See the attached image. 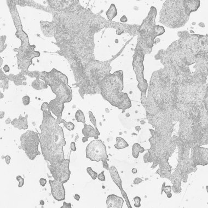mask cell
I'll return each instance as SVG.
<instances>
[{
	"mask_svg": "<svg viewBox=\"0 0 208 208\" xmlns=\"http://www.w3.org/2000/svg\"><path fill=\"white\" fill-rule=\"evenodd\" d=\"M42 112L43 119L40 126L41 132L38 134L43 157L51 165L62 163L65 160L63 147L66 145L62 127L58 124L49 109Z\"/></svg>",
	"mask_w": 208,
	"mask_h": 208,
	"instance_id": "1",
	"label": "cell"
},
{
	"mask_svg": "<svg viewBox=\"0 0 208 208\" xmlns=\"http://www.w3.org/2000/svg\"><path fill=\"white\" fill-rule=\"evenodd\" d=\"M123 72L119 70L107 75L99 84L100 94L110 104L123 111L132 107L128 94L123 93Z\"/></svg>",
	"mask_w": 208,
	"mask_h": 208,
	"instance_id": "2",
	"label": "cell"
},
{
	"mask_svg": "<svg viewBox=\"0 0 208 208\" xmlns=\"http://www.w3.org/2000/svg\"><path fill=\"white\" fill-rule=\"evenodd\" d=\"M191 13L186 0L166 1L160 12V22L168 28H180L186 24Z\"/></svg>",
	"mask_w": 208,
	"mask_h": 208,
	"instance_id": "3",
	"label": "cell"
},
{
	"mask_svg": "<svg viewBox=\"0 0 208 208\" xmlns=\"http://www.w3.org/2000/svg\"><path fill=\"white\" fill-rule=\"evenodd\" d=\"M38 79H41L50 87L56 99L62 103H69L72 99V91L68 85V78L61 72L53 69L50 72H38ZM36 78V79H37Z\"/></svg>",
	"mask_w": 208,
	"mask_h": 208,
	"instance_id": "4",
	"label": "cell"
},
{
	"mask_svg": "<svg viewBox=\"0 0 208 208\" xmlns=\"http://www.w3.org/2000/svg\"><path fill=\"white\" fill-rule=\"evenodd\" d=\"M156 15V8L153 6L151 7L147 17L143 21L138 31L139 35L136 46L140 48L145 54L151 52L154 40L156 38L154 28L156 26L155 19Z\"/></svg>",
	"mask_w": 208,
	"mask_h": 208,
	"instance_id": "5",
	"label": "cell"
},
{
	"mask_svg": "<svg viewBox=\"0 0 208 208\" xmlns=\"http://www.w3.org/2000/svg\"><path fill=\"white\" fill-rule=\"evenodd\" d=\"M40 141V137L38 132L32 130H28L21 135V148L25 151L30 160H33L37 156L41 154L38 150Z\"/></svg>",
	"mask_w": 208,
	"mask_h": 208,
	"instance_id": "6",
	"label": "cell"
},
{
	"mask_svg": "<svg viewBox=\"0 0 208 208\" xmlns=\"http://www.w3.org/2000/svg\"><path fill=\"white\" fill-rule=\"evenodd\" d=\"M86 157L93 162H103V168L109 170V165L107 160L109 156L107 154L106 146L100 139L93 140L88 145L85 149Z\"/></svg>",
	"mask_w": 208,
	"mask_h": 208,
	"instance_id": "7",
	"label": "cell"
},
{
	"mask_svg": "<svg viewBox=\"0 0 208 208\" xmlns=\"http://www.w3.org/2000/svg\"><path fill=\"white\" fill-rule=\"evenodd\" d=\"M70 157L60 163L54 165L47 164L52 177L56 180L59 181L62 183H66L69 180L71 175L70 170Z\"/></svg>",
	"mask_w": 208,
	"mask_h": 208,
	"instance_id": "8",
	"label": "cell"
},
{
	"mask_svg": "<svg viewBox=\"0 0 208 208\" xmlns=\"http://www.w3.org/2000/svg\"><path fill=\"white\" fill-rule=\"evenodd\" d=\"M51 193L53 198L58 201H62L65 199V189L64 183L54 179L49 180Z\"/></svg>",
	"mask_w": 208,
	"mask_h": 208,
	"instance_id": "9",
	"label": "cell"
},
{
	"mask_svg": "<svg viewBox=\"0 0 208 208\" xmlns=\"http://www.w3.org/2000/svg\"><path fill=\"white\" fill-rule=\"evenodd\" d=\"M109 171L110 175H111L112 180L113 181V182L116 183V185L119 188V189L121 191V193L122 194V195L123 196V197L125 198V199L126 200L127 204V205H128V208H132L131 205H130L129 201V199L128 198L127 195L126 194V193L125 192V191L123 189L122 185V180L119 177V174H118V171H117L116 168L115 166H111V167L109 168Z\"/></svg>",
	"mask_w": 208,
	"mask_h": 208,
	"instance_id": "10",
	"label": "cell"
},
{
	"mask_svg": "<svg viewBox=\"0 0 208 208\" xmlns=\"http://www.w3.org/2000/svg\"><path fill=\"white\" fill-rule=\"evenodd\" d=\"M65 108L64 103L55 98L49 103L48 109L57 118H62V112Z\"/></svg>",
	"mask_w": 208,
	"mask_h": 208,
	"instance_id": "11",
	"label": "cell"
},
{
	"mask_svg": "<svg viewBox=\"0 0 208 208\" xmlns=\"http://www.w3.org/2000/svg\"><path fill=\"white\" fill-rule=\"evenodd\" d=\"M123 203V199L115 194L109 195L106 199L107 208H122Z\"/></svg>",
	"mask_w": 208,
	"mask_h": 208,
	"instance_id": "12",
	"label": "cell"
},
{
	"mask_svg": "<svg viewBox=\"0 0 208 208\" xmlns=\"http://www.w3.org/2000/svg\"><path fill=\"white\" fill-rule=\"evenodd\" d=\"M82 134L87 138H94L95 139H99L100 133L99 130L94 129L91 125L84 124V128L82 129Z\"/></svg>",
	"mask_w": 208,
	"mask_h": 208,
	"instance_id": "13",
	"label": "cell"
},
{
	"mask_svg": "<svg viewBox=\"0 0 208 208\" xmlns=\"http://www.w3.org/2000/svg\"><path fill=\"white\" fill-rule=\"evenodd\" d=\"M28 115H26V117H22V116L20 115L19 118H14L11 122V124L14 127L18 128L19 130L28 129Z\"/></svg>",
	"mask_w": 208,
	"mask_h": 208,
	"instance_id": "14",
	"label": "cell"
},
{
	"mask_svg": "<svg viewBox=\"0 0 208 208\" xmlns=\"http://www.w3.org/2000/svg\"><path fill=\"white\" fill-rule=\"evenodd\" d=\"M9 77V79L10 81H13L14 82V84L17 85H23V82L26 79V78L23 75H22V74L18 75L17 76H15L11 74Z\"/></svg>",
	"mask_w": 208,
	"mask_h": 208,
	"instance_id": "15",
	"label": "cell"
},
{
	"mask_svg": "<svg viewBox=\"0 0 208 208\" xmlns=\"http://www.w3.org/2000/svg\"><path fill=\"white\" fill-rule=\"evenodd\" d=\"M32 87L34 89L40 90L47 89L48 88V85L43 81H41L40 79H36L32 82Z\"/></svg>",
	"mask_w": 208,
	"mask_h": 208,
	"instance_id": "16",
	"label": "cell"
},
{
	"mask_svg": "<svg viewBox=\"0 0 208 208\" xmlns=\"http://www.w3.org/2000/svg\"><path fill=\"white\" fill-rule=\"evenodd\" d=\"M106 16L109 21H112L117 15V10L115 4L112 3L109 8V9L106 12Z\"/></svg>",
	"mask_w": 208,
	"mask_h": 208,
	"instance_id": "17",
	"label": "cell"
},
{
	"mask_svg": "<svg viewBox=\"0 0 208 208\" xmlns=\"http://www.w3.org/2000/svg\"><path fill=\"white\" fill-rule=\"evenodd\" d=\"M145 151V149L141 147L140 145L138 143H135L132 147V154L134 158H138L139 156V153H143Z\"/></svg>",
	"mask_w": 208,
	"mask_h": 208,
	"instance_id": "18",
	"label": "cell"
},
{
	"mask_svg": "<svg viewBox=\"0 0 208 208\" xmlns=\"http://www.w3.org/2000/svg\"><path fill=\"white\" fill-rule=\"evenodd\" d=\"M116 144H115L114 146L115 147L117 150H121L123 149L126 148L127 147L129 146V144L128 142L125 140V139L120 138V137H117L116 139Z\"/></svg>",
	"mask_w": 208,
	"mask_h": 208,
	"instance_id": "19",
	"label": "cell"
},
{
	"mask_svg": "<svg viewBox=\"0 0 208 208\" xmlns=\"http://www.w3.org/2000/svg\"><path fill=\"white\" fill-rule=\"evenodd\" d=\"M1 70L2 71V70ZM3 77L2 75H1V87L3 89V90H5L8 88V81L9 79V77L7 75L5 74H3Z\"/></svg>",
	"mask_w": 208,
	"mask_h": 208,
	"instance_id": "20",
	"label": "cell"
},
{
	"mask_svg": "<svg viewBox=\"0 0 208 208\" xmlns=\"http://www.w3.org/2000/svg\"><path fill=\"white\" fill-rule=\"evenodd\" d=\"M172 189V186H166V182H164L161 189V194L163 193V192H164L166 194V196L168 198H170L172 197V194L171 193V191Z\"/></svg>",
	"mask_w": 208,
	"mask_h": 208,
	"instance_id": "21",
	"label": "cell"
},
{
	"mask_svg": "<svg viewBox=\"0 0 208 208\" xmlns=\"http://www.w3.org/2000/svg\"><path fill=\"white\" fill-rule=\"evenodd\" d=\"M75 118L78 122H82L84 124L85 123V116L82 111L78 110L75 113Z\"/></svg>",
	"mask_w": 208,
	"mask_h": 208,
	"instance_id": "22",
	"label": "cell"
},
{
	"mask_svg": "<svg viewBox=\"0 0 208 208\" xmlns=\"http://www.w3.org/2000/svg\"><path fill=\"white\" fill-rule=\"evenodd\" d=\"M154 32L156 37L160 35H163L165 32V28L162 26L156 25L154 28Z\"/></svg>",
	"mask_w": 208,
	"mask_h": 208,
	"instance_id": "23",
	"label": "cell"
},
{
	"mask_svg": "<svg viewBox=\"0 0 208 208\" xmlns=\"http://www.w3.org/2000/svg\"><path fill=\"white\" fill-rule=\"evenodd\" d=\"M87 172L88 174L90 175L93 180H95L97 177V173L94 172L91 167H88L87 168Z\"/></svg>",
	"mask_w": 208,
	"mask_h": 208,
	"instance_id": "24",
	"label": "cell"
},
{
	"mask_svg": "<svg viewBox=\"0 0 208 208\" xmlns=\"http://www.w3.org/2000/svg\"><path fill=\"white\" fill-rule=\"evenodd\" d=\"M89 119H90L91 122L92 123V124L94 125V126L95 128V129L98 130L97 128V121H96V119L95 117H94V116L93 115V113L91 111H89Z\"/></svg>",
	"mask_w": 208,
	"mask_h": 208,
	"instance_id": "25",
	"label": "cell"
},
{
	"mask_svg": "<svg viewBox=\"0 0 208 208\" xmlns=\"http://www.w3.org/2000/svg\"><path fill=\"white\" fill-rule=\"evenodd\" d=\"M64 124V127L68 130H69V131H72V130H74V129H75V125H74V124L73 123H72V122H65L64 123H63Z\"/></svg>",
	"mask_w": 208,
	"mask_h": 208,
	"instance_id": "26",
	"label": "cell"
},
{
	"mask_svg": "<svg viewBox=\"0 0 208 208\" xmlns=\"http://www.w3.org/2000/svg\"><path fill=\"white\" fill-rule=\"evenodd\" d=\"M134 201H135V204H134V207L136 208H139L141 207V198L139 197L138 196H136L134 198Z\"/></svg>",
	"mask_w": 208,
	"mask_h": 208,
	"instance_id": "27",
	"label": "cell"
},
{
	"mask_svg": "<svg viewBox=\"0 0 208 208\" xmlns=\"http://www.w3.org/2000/svg\"><path fill=\"white\" fill-rule=\"evenodd\" d=\"M16 180L19 182V185H18V187H22L23 186L24 184V179L23 178L21 175H18L16 177Z\"/></svg>",
	"mask_w": 208,
	"mask_h": 208,
	"instance_id": "28",
	"label": "cell"
},
{
	"mask_svg": "<svg viewBox=\"0 0 208 208\" xmlns=\"http://www.w3.org/2000/svg\"><path fill=\"white\" fill-rule=\"evenodd\" d=\"M23 103L25 105V106H27L28 104H30V97L28 95H25L24 97H23Z\"/></svg>",
	"mask_w": 208,
	"mask_h": 208,
	"instance_id": "29",
	"label": "cell"
},
{
	"mask_svg": "<svg viewBox=\"0 0 208 208\" xmlns=\"http://www.w3.org/2000/svg\"><path fill=\"white\" fill-rule=\"evenodd\" d=\"M104 173L105 172L103 171L100 174H98L97 175V179H99V180L101 181H105L106 180V179H105V176L104 175Z\"/></svg>",
	"mask_w": 208,
	"mask_h": 208,
	"instance_id": "30",
	"label": "cell"
},
{
	"mask_svg": "<svg viewBox=\"0 0 208 208\" xmlns=\"http://www.w3.org/2000/svg\"><path fill=\"white\" fill-rule=\"evenodd\" d=\"M49 104L47 103H44L41 105V110L42 111H45L48 109Z\"/></svg>",
	"mask_w": 208,
	"mask_h": 208,
	"instance_id": "31",
	"label": "cell"
},
{
	"mask_svg": "<svg viewBox=\"0 0 208 208\" xmlns=\"http://www.w3.org/2000/svg\"><path fill=\"white\" fill-rule=\"evenodd\" d=\"M144 180L142 179H141V178H136L134 179V180L133 181V184L134 185H138L139 183H140L141 182H142Z\"/></svg>",
	"mask_w": 208,
	"mask_h": 208,
	"instance_id": "32",
	"label": "cell"
},
{
	"mask_svg": "<svg viewBox=\"0 0 208 208\" xmlns=\"http://www.w3.org/2000/svg\"><path fill=\"white\" fill-rule=\"evenodd\" d=\"M70 148H71V150L72 151H74V152H75L76 151V144L75 142H72L70 144Z\"/></svg>",
	"mask_w": 208,
	"mask_h": 208,
	"instance_id": "33",
	"label": "cell"
},
{
	"mask_svg": "<svg viewBox=\"0 0 208 208\" xmlns=\"http://www.w3.org/2000/svg\"><path fill=\"white\" fill-rule=\"evenodd\" d=\"M71 203H66L65 201H64L63 202V205H62V207H61V208H71Z\"/></svg>",
	"mask_w": 208,
	"mask_h": 208,
	"instance_id": "34",
	"label": "cell"
},
{
	"mask_svg": "<svg viewBox=\"0 0 208 208\" xmlns=\"http://www.w3.org/2000/svg\"><path fill=\"white\" fill-rule=\"evenodd\" d=\"M40 183L42 187H44L46 184L47 183V180L44 178H41L40 179Z\"/></svg>",
	"mask_w": 208,
	"mask_h": 208,
	"instance_id": "35",
	"label": "cell"
},
{
	"mask_svg": "<svg viewBox=\"0 0 208 208\" xmlns=\"http://www.w3.org/2000/svg\"><path fill=\"white\" fill-rule=\"evenodd\" d=\"M5 160L6 163L7 165H9L10 164V161L11 160V157L7 155L6 157H5Z\"/></svg>",
	"mask_w": 208,
	"mask_h": 208,
	"instance_id": "36",
	"label": "cell"
},
{
	"mask_svg": "<svg viewBox=\"0 0 208 208\" xmlns=\"http://www.w3.org/2000/svg\"><path fill=\"white\" fill-rule=\"evenodd\" d=\"M120 21H121V23H125L127 22V21H128V19H127V18L126 17V16H125V15H123V16H122V17L121 18V19H120Z\"/></svg>",
	"mask_w": 208,
	"mask_h": 208,
	"instance_id": "37",
	"label": "cell"
},
{
	"mask_svg": "<svg viewBox=\"0 0 208 208\" xmlns=\"http://www.w3.org/2000/svg\"><path fill=\"white\" fill-rule=\"evenodd\" d=\"M3 70L5 71V72L6 73L8 72L9 71V70H10L9 67L7 65H5V66L3 67Z\"/></svg>",
	"mask_w": 208,
	"mask_h": 208,
	"instance_id": "38",
	"label": "cell"
},
{
	"mask_svg": "<svg viewBox=\"0 0 208 208\" xmlns=\"http://www.w3.org/2000/svg\"><path fill=\"white\" fill-rule=\"evenodd\" d=\"M74 198L75 200H76L77 201H79L80 199V195L79 194H75L74 196Z\"/></svg>",
	"mask_w": 208,
	"mask_h": 208,
	"instance_id": "39",
	"label": "cell"
},
{
	"mask_svg": "<svg viewBox=\"0 0 208 208\" xmlns=\"http://www.w3.org/2000/svg\"><path fill=\"white\" fill-rule=\"evenodd\" d=\"M132 173L136 174L137 173V172H138V170H137L136 168H132Z\"/></svg>",
	"mask_w": 208,
	"mask_h": 208,
	"instance_id": "40",
	"label": "cell"
},
{
	"mask_svg": "<svg viewBox=\"0 0 208 208\" xmlns=\"http://www.w3.org/2000/svg\"><path fill=\"white\" fill-rule=\"evenodd\" d=\"M88 138H87L85 136H84L83 138H82V142H83V143H85V142L88 141Z\"/></svg>",
	"mask_w": 208,
	"mask_h": 208,
	"instance_id": "41",
	"label": "cell"
},
{
	"mask_svg": "<svg viewBox=\"0 0 208 208\" xmlns=\"http://www.w3.org/2000/svg\"><path fill=\"white\" fill-rule=\"evenodd\" d=\"M11 119L10 118H8L7 119V120L6 121V123L7 124V125H9L10 123H11Z\"/></svg>",
	"mask_w": 208,
	"mask_h": 208,
	"instance_id": "42",
	"label": "cell"
},
{
	"mask_svg": "<svg viewBox=\"0 0 208 208\" xmlns=\"http://www.w3.org/2000/svg\"><path fill=\"white\" fill-rule=\"evenodd\" d=\"M135 130L137 131V132H139L140 130H141V128H140V126H136L135 127Z\"/></svg>",
	"mask_w": 208,
	"mask_h": 208,
	"instance_id": "43",
	"label": "cell"
},
{
	"mask_svg": "<svg viewBox=\"0 0 208 208\" xmlns=\"http://www.w3.org/2000/svg\"><path fill=\"white\" fill-rule=\"evenodd\" d=\"M40 205H44V201H42V200H41V201H40Z\"/></svg>",
	"mask_w": 208,
	"mask_h": 208,
	"instance_id": "44",
	"label": "cell"
}]
</instances>
